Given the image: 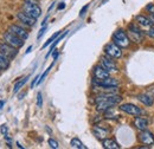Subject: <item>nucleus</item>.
Masks as SVG:
<instances>
[{
    "label": "nucleus",
    "mask_w": 154,
    "mask_h": 149,
    "mask_svg": "<svg viewBox=\"0 0 154 149\" xmlns=\"http://www.w3.org/2000/svg\"><path fill=\"white\" fill-rule=\"evenodd\" d=\"M134 126L137 130H146L147 126H148V120L143 118V117H140V116H136V118L134 120Z\"/></svg>",
    "instance_id": "obj_16"
},
{
    "label": "nucleus",
    "mask_w": 154,
    "mask_h": 149,
    "mask_svg": "<svg viewBox=\"0 0 154 149\" xmlns=\"http://www.w3.org/2000/svg\"><path fill=\"white\" fill-rule=\"evenodd\" d=\"M39 77H40V76H37V77H36V78H35V79H33V81H32V83H31V89H32V88H33V87H35V85H36V84H37V83H38V79H39Z\"/></svg>",
    "instance_id": "obj_31"
},
{
    "label": "nucleus",
    "mask_w": 154,
    "mask_h": 149,
    "mask_svg": "<svg viewBox=\"0 0 154 149\" xmlns=\"http://www.w3.org/2000/svg\"><path fill=\"white\" fill-rule=\"evenodd\" d=\"M49 146L54 149H57L58 147H59V146H58V142L56 140H54V138H49Z\"/></svg>",
    "instance_id": "obj_26"
},
{
    "label": "nucleus",
    "mask_w": 154,
    "mask_h": 149,
    "mask_svg": "<svg viewBox=\"0 0 154 149\" xmlns=\"http://www.w3.org/2000/svg\"><path fill=\"white\" fill-rule=\"evenodd\" d=\"M140 141L143 143V144H147V146H152L154 143V135L148 131L147 129L146 130H142L140 132Z\"/></svg>",
    "instance_id": "obj_13"
},
{
    "label": "nucleus",
    "mask_w": 154,
    "mask_h": 149,
    "mask_svg": "<svg viewBox=\"0 0 154 149\" xmlns=\"http://www.w3.org/2000/svg\"><path fill=\"white\" fill-rule=\"evenodd\" d=\"M31 50H32V46H30L27 50H26V53H29V52H31Z\"/></svg>",
    "instance_id": "obj_38"
},
{
    "label": "nucleus",
    "mask_w": 154,
    "mask_h": 149,
    "mask_svg": "<svg viewBox=\"0 0 154 149\" xmlns=\"http://www.w3.org/2000/svg\"><path fill=\"white\" fill-rule=\"evenodd\" d=\"M1 132L5 134V136L7 135V127H6V126H2V127H1Z\"/></svg>",
    "instance_id": "obj_34"
},
{
    "label": "nucleus",
    "mask_w": 154,
    "mask_h": 149,
    "mask_svg": "<svg viewBox=\"0 0 154 149\" xmlns=\"http://www.w3.org/2000/svg\"><path fill=\"white\" fill-rule=\"evenodd\" d=\"M1 71H2V69H1V68H0V74H1Z\"/></svg>",
    "instance_id": "obj_40"
},
{
    "label": "nucleus",
    "mask_w": 154,
    "mask_h": 149,
    "mask_svg": "<svg viewBox=\"0 0 154 149\" xmlns=\"http://www.w3.org/2000/svg\"><path fill=\"white\" fill-rule=\"evenodd\" d=\"M147 33H148V36H149V37L153 38V39H154V27H153V26H151V27L148 29Z\"/></svg>",
    "instance_id": "obj_30"
},
{
    "label": "nucleus",
    "mask_w": 154,
    "mask_h": 149,
    "mask_svg": "<svg viewBox=\"0 0 154 149\" xmlns=\"http://www.w3.org/2000/svg\"><path fill=\"white\" fill-rule=\"evenodd\" d=\"M64 7H65V4H64V2H60L59 6H58V10H63Z\"/></svg>",
    "instance_id": "obj_35"
},
{
    "label": "nucleus",
    "mask_w": 154,
    "mask_h": 149,
    "mask_svg": "<svg viewBox=\"0 0 154 149\" xmlns=\"http://www.w3.org/2000/svg\"><path fill=\"white\" fill-rule=\"evenodd\" d=\"M8 31H10L11 33L16 35L17 37L21 38L23 40H25V39L29 38V33H27L23 27H20V26H18V25H11V26L8 27Z\"/></svg>",
    "instance_id": "obj_10"
},
{
    "label": "nucleus",
    "mask_w": 154,
    "mask_h": 149,
    "mask_svg": "<svg viewBox=\"0 0 154 149\" xmlns=\"http://www.w3.org/2000/svg\"><path fill=\"white\" fill-rule=\"evenodd\" d=\"M4 39H5V41H6L7 44H10V45H12V46H14V47H17V49H19V47H21V46L24 45V40H23L21 38L17 37L16 35L11 33L10 31H7V32L4 35Z\"/></svg>",
    "instance_id": "obj_5"
},
{
    "label": "nucleus",
    "mask_w": 154,
    "mask_h": 149,
    "mask_svg": "<svg viewBox=\"0 0 154 149\" xmlns=\"http://www.w3.org/2000/svg\"><path fill=\"white\" fill-rule=\"evenodd\" d=\"M0 68L2 70H6L10 68V58L7 56H5L1 51H0Z\"/></svg>",
    "instance_id": "obj_19"
},
{
    "label": "nucleus",
    "mask_w": 154,
    "mask_h": 149,
    "mask_svg": "<svg viewBox=\"0 0 154 149\" xmlns=\"http://www.w3.org/2000/svg\"><path fill=\"white\" fill-rule=\"evenodd\" d=\"M54 63H55V62H54ZM54 63H52V64H51V65H50V66H49V68H48V69L45 70V72H44V74H42V76H40V77H39L38 83H37V84H40V83H42V82H43V81L45 79V77H46V76H48V74L50 72V70H51V68H52V65H54Z\"/></svg>",
    "instance_id": "obj_25"
},
{
    "label": "nucleus",
    "mask_w": 154,
    "mask_h": 149,
    "mask_svg": "<svg viewBox=\"0 0 154 149\" xmlns=\"http://www.w3.org/2000/svg\"><path fill=\"white\" fill-rule=\"evenodd\" d=\"M136 20H137V23L141 25V26H145V27H151L153 24H152V21L149 20V18H146V17H143V16H137L136 17Z\"/></svg>",
    "instance_id": "obj_20"
},
{
    "label": "nucleus",
    "mask_w": 154,
    "mask_h": 149,
    "mask_svg": "<svg viewBox=\"0 0 154 149\" xmlns=\"http://www.w3.org/2000/svg\"><path fill=\"white\" fill-rule=\"evenodd\" d=\"M104 52L106 55L112 58H120L122 56V51H121V47L119 45H116L115 43H109L104 46Z\"/></svg>",
    "instance_id": "obj_4"
},
{
    "label": "nucleus",
    "mask_w": 154,
    "mask_h": 149,
    "mask_svg": "<svg viewBox=\"0 0 154 149\" xmlns=\"http://www.w3.org/2000/svg\"><path fill=\"white\" fill-rule=\"evenodd\" d=\"M95 83L101 88H116V87H119V82L116 81L115 78H112V77L104 78L102 81L95 79Z\"/></svg>",
    "instance_id": "obj_9"
},
{
    "label": "nucleus",
    "mask_w": 154,
    "mask_h": 149,
    "mask_svg": "<svg viewBox=\"0 0 154 149\" xmlns=\"http://www.w3.org/2000/svg\"><path fill=\"white\" fill-rule=\"evenodd\" d=\"M17 18L20 20V23H23V24L26 25V26H33V25L36 24V20H37L36 18H33V17L26 14L25 12H19V13L17 14Z\"/></svg>",
    "instance_id": "obj_14"
},
{
    "label": "nucleus",
    "mask_w": 154,
    "mask_h": 149,
    "mask_svg": "<svg viewBox=\"0 0 154 149\" xmlns=\"http://www.w3.org/2000/svg\"><path fill=\"white\" fill-rule=\"evenodd\" d=\"M93 134L96 136V138L101 140V141H103L104 138H107V137H108V135H109V130H108V129H106V128H102V127L95 126V127L93 128Z\"/></svg>",
    "instance_id": "obj_15"
},
{
    "label": "nucleus",
    "mask_w": 154,
    "mask_h": 149,
    "mask_svg": "<svg viewBox=\"0 0 154 149\" xmlns=\"http://www.w3.org/2000/svg\"><path fill=\"white\" fill-rule=\"evenodd\" d=\"M149 20L152 21V24H154V14H149Z\"/></svg>",
    "instance_id": "obj_36"
},
{
    "label": "nucleus",
    "mask_w": 154,
    "mask_h": 149,
    "mask_svg": "<svg viewBox=\"0 0 154 149\" xmlns=\"http://www.w3.org/2000/svg\"><path fill=\"white\" fill-rule=\"evenodd\" d=\"M37 105H38V108H42V105H43V96L40 93H37Z\"/></svg>",
    "instance_id": "obj_27"
},
{
    "label": "nucleus",
    "mask_w": 154,
    "mask_h": 149,
    "mask_svg": "<svg viewBox=\"0 0 154 149\" xmlns=\"http://www.w3.org/2000/svg\"><path fill=\"white\" fill-rule=\"evenodd\" d=\"M146 10L148 11V13L154 14V4H148V5L146 6Z\"/></svg>",
    "instance_id": "obj_28"
},
{
    "label": "nucleus",
    "mask_w": 154,
    "mask_h": 149,
    "mask_svg": "<svg viewBox=\"0 0 154 149\" xmlns=\"http://www.w3.org/2000/svg\"><path fill=\"white\" fill-rule=\"evenodd\" d=\"M128 35L129 38L133 39L135 43H141L143 40V33L136 25H131L128 27Z\"/></svg>",
    "instance_id": "obj_8"
},
{
    "label": "nucleus",
    "mask_w": 154,
    "mask_h": 149,
    "mask_svg": "<svg viewBox=\"0 0 154 149\" xmlns=\"http://www.w3.org/2000/svg\"><path fill=\"white\" fill-rule=\"evenodd\" d=\"M17 146H18V147H19V148H24V147H23V146H21V144H20L19 142H17Z\"/></svg>",
    "instance_id": "obj_39"
},
{
    "label": "nucleus",
    "mask_w": 154,
    "mask_h": 149,
    "mask_svg": "<svg viewBox=\"0 0 154 149\" xmlns=\"http://www.w3.org/2000/svg\"><path fill=\"white\" fill-rule=\"evenodd\" d=\"M70 144H71L72 148H75V149H87V147L83 144V142H82L79 138H77V137L72 138V140L70 141Z\"/></svg>",
    "instance_id": "obj_22"
},
{
    "label": "nucleus",
    "mask_w": 154,
    "mask_h": 149,
    "mask_svg": "<svg viewBox=\"0 0 154 149\" xmlns=\"http://www.w3.org/2000/svg\"><path fill=\"white\" fill-rule=\"evenodd\" d=\"M94 77H95V79H97V81H102L104 78L110 77V74H109V71L106 70L102 65H97V66L94 68Z\"/></svg>",
    "instance_id": "obj_11"
},
{
    "label": "nucleus",
    "mask_w": 154,
    "mask_h": 149,
    "mask_svg": "<svg viewBox=\"0 0 154 149\" xmlns=\"http://www.w3.org/2000/svg\"><path fill=\"white\" fill-rule=\"evenodd\" d=\"M45 30H46V26H43V27H42V30L39 31V33H38V39L42 37V36H43V33L45 32Z\"/></svg>",
    "instance_id": "obj_32"
},
{
    "label": "nucleus",
    "mask_w": 154,
    "mask_h": 149,
    "mask_svg": "<svg viewBox=\"0 0 154 149\" xmlns=\"http://www.w3.org/2000/svg\"><path fill=\"white\" fill-rule=\"evenodd\" d=\"M23 12H25L26 14L33 17V18H39L40 14H42V8L39 7L38 5H35V4H27L25 2L23 5Z\"/></svg>",
    "instance_id": "obj_3"
},
{
    "label": "nucleus",
    "mask_w": 154,
    "mask_h": 149,
    "mask_svg": "<svg viewBox=\"0 0 154 149\" xmlns=\"http://www.w3.org/2000/svg\"><path fill=\"white\" fill-rule=\"evenodd\" d=\"M89 8V5H85L82 10H81V12H79V17H83L84 14H85V12H87V10Z\"/></svg>",
    "instance_id": "obj_29"
},
{
    "label": "nucleus",
    "mask_w": 154,
    "mask_h": 149,
    "mask_svg": "<svg viewBox=\"0 0 154 149\" xmlns=\"http://www.w3.org/2000/svg\"><path fill=\"white\" fill-rule=\"evenodd\" d=\"M59 35H60V31L56 32V33H55V35H54L52 37L49 38V39H48V41H46V43H45V44L43 45V49H44V47H46V46H49V45H50V44H51V43H52L54 40H56V39H57V38L59 37Z\"/></svg>",
    "instance_id": "obj_24"
},
{
    "label": "nucleus",
    "mask_w": 154,
    "mask_h": 149,
    "mask_svg": "<svg viewBox=\"0 0 154 149\" xmlns=\"http://www.w3.org/2000/svg\"><path fill=\"white\" fill-rule=\"evenodd\" d=\"M121 96H117L114 93H106L98 95L96 98L97 111H106L109 108H113L117 103L121 102Z\"/></svg>",
    "instance_id": "obj_1"
},
{
    "label": "nucleus",
    "mask_w": 154,
    "mask_h": 149,
    "mask_svg": "<svg viewBox=\"0 0 154 149\" xmlns=\"http://www.w3.org/2000/svg\"><path fill=\"white\" fill-rule=\"evenodd\" d=\"M27 79H29V76H26V77H24V78H21L19 79L18 82H16V84H14V87H13V93H17L19 91L20 89L26 84V82H27Z\"/></svg>",
    "instance_id": "obj_21"
},
{
    "label": "nucleus",
    "mask_w": 154,
    "mask_h": 149,
    "mask_svg": "<svg viewBox=\"0 0 154 149\" xmlns=\"http://www.w3.org/2000/svg\"><path fill=\"white\" fill-rule=\"evenodd\" d=\"M120 110L128 115H132V116H140L142 114V110L136 107L135 104H132V103H126V104H121L120 105Z\"/></svg>",
    "instance_id": "obj_7"
},
{
    "label": "nucleus",
    "mask_w": 154,
    "mask_h": 149,
    "mask_svg": "<svg viewBox=\"0 0 154 149\" xmlns=\"http://www.w3.org/2000/svg\"><path fill=\"white\" fill-rule=\"evenodd\" d=\"M0 51L5 56L8 57L10 59L14 58V57L18 55V49L14 47V46H12V45H10V44H7L6 41L5 43H0Z\"/></svg>",
    "instance_id": "obj_6"
},
{
    "label": "nucleus",
    "mask_w": 154,
    "mask_h": 149,
    "mask_svg": "<svg viewBox=\"0 0 154 149\" xmlns=\"http://www.w3.org/2000/svg\"><path fill=\"white\" fill-rule=\"evenodd\" d=\"M101 64H102V66H103L106 70H108L109 72H110V71H117V66H116V64L114 63V60H112V57H109V56L102 57V58H101Z\"/></svg>",
    "instance_id": "obj_12"
},
{
    "label": "nucleus",
    "mask_w": 154,
    "mask_h": 149,
    "mask_svg": "<svg viewBox=\"0 0 154 149\" xmlns=\"http://www.w3.org/2000/svg\"><path fill=\"white\" fill-rule=\"evenodd\" d=\"M24 1L27 2V4H35V5H38L39 0H24Z\"/></svg>",
    "instance_id": "obj_33"
},
{
    "label": "nucleus",
    "mask_w": 154,
    "mask_h": 149,
    "mask_svg": "<svg viewBox=\"0 0 154 149\" xmlns=\"http://www.w3.org/2000/svg\"><path fill=\"white\" fill-rule=\"evenodd\" d=\"M4 101H0V109H2V107H4Z\"/></svg>",
    "instance_id": "obj_37"
},
{
    "label": "nucleus",
    "mask_w": 154,
    "mask_h": 149,
    "mask_svg": "<svg viewBox=\"0 0 154 149\" xmlns=\"http://www.w3.org/2000/svg\"><path fill=\"white\" fill-rule=\"evenodd\" d=\"M113 41L116 45H119L121 49H126V47L129 46L131 38L127 36V33L123 30H117L113 35Z\"/></svg>",
    "instance_id": "obj_2"
},
{
    "label": "nucleus",
    "mask_w": 154,
    "mask_h": 149,
    "mask_svg": "<svg viewBox=\"0 0 154 149\" xmlns=\"http://www.w3.org/2000/svg\"><path fill=\"white\" fill-rule=\"evenodd\" d=\"M102 146L106 149H120V146L115 140H112V138H108V137L102 141Z\"/></svg>",
    "instance_id": "obj_18"
},
{
    "label": "nucleus",
    "mask_w": 154,
    "mask_h": 149,
    "mask_svg": "<svg viewBox=\"0 0 154 149\" xmlns=\"http://www.w3.org/2000/svg\"><path fill=\"white\" fill-rule=\"evenodd\" d=\"M66 33H68V32H64V33H63V35H62V36H60V37H58L57 39H56V40H55V41H54V44H52V45H51V47H50V51H49V52H48V55H46V57H49L50 56V55H51V52H52V51H54V49H55V47H56V45H57L58 43H59V41H60V40H62V39H63V38L65 37V36H66Z\"/></svg>",
    "instance_id": "obj_23"
},
{
    "label": "nucleus",
    "mask_w": 154,
    "mask_h": 149,
    "mask_svg": "<svg viewBox=\"0 0 154 149\" xmlns=\"http://www.w3.org/2000/svg\"><path fill=\"white\" fill-rule=\"evenodd\" d=\"M137 99H139L142 104H145L146 107H152L154 104V98L149 93H140V95L137 96Z\"/></svg>",
    "instance_id": "obj_17"
}]
</instances>
